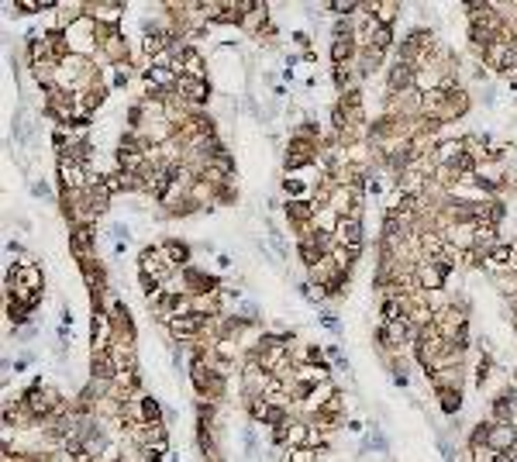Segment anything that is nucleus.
Masks as SVG:
<instances>
[{
	"mask_svg": "<svg viewBox=\"0 0 517 462\" xmlns=\"http://www.w3.org/2000/svg\"><path fill=\"white\" fill-rule=\"evenodd\" d=\"M486 445H490L493 452H500V456H511L517 449V424L514 421H507V424H497V421H493Z\"/></svg>",
	"mask_w": 517,
	"mask_h": 462,
	"instance_id": "nucleus-5",
	"label": "nucleus"
},
{
	"mask_svg": "<svg viewBox=\"0 0 517 462\" xmlns=\"http://www.w3.org/2000/svg\"><path fill=\"white\" fill-rule=\"evenodd\" d=\"M93 245H97V231H93L90 221H80V224L69 228V249L76 255V262H80V259H90V255H93Z\"/></svg>",
	"mask_w": 517,
	"mask_h": 462,
	"instance_id": "nucleus-4",
	"label": "nucleus"
},
{
	"mask_svg": "<svg viewBox=\"0 0 517 462\" xmlns=\"http://www.w3.org/2000/svg\"><path fill=\"white\" fill-rule=\"evenodd\" d=\"M507 83H511V86L517 90V69H511V73H507Z\"/></svg>",
	"mask_w": 517,
	"mask_h": 462,
	"instance_id": "nucleus-28",
	"label": "nucleus"
},
{
	"mask_svg": "<svg viewBox=\"0 0 517 462\" xmlns=\"http://www.w3.org/2000/svg\"><path fill=\"white\" fill-rule=\"evenodd\" d=\"M335 242H338V245H352V249H362V242H365L362 217H342V221H338V231H335Z\"/></svg>",
	"mask_w": 517,
	"mask_h": 462,
	"instance_id": "nucleus-9",
	"label": "nucleus"
},
{
	"mask_svg": "<svg viewBox=\"0 0 517 462\" xmlns=\"http://www.w3.org/2000/svg\"><path fill=\"white\" fill-rule=\"evenodd\" d=\"M414 86H417V69H414L410 62L394 59V66H390V73H387V90H390V97L414 93Z\"/></svg>",
	"mask_w": 517,
	"mask_h": 462,
	"instance_id": "nucleus-2",
	"label": "nucleus"
},
{
	"mask_svg": "<svg viewBox=\"0 0 517 462\" xmlns=\"http://www.w3.org/2000/svg\"><path fill=\"white\" fill-rule=\"evenodd\" d=\"M214 462H217V459H214Z\"/></svg>",
	"mask_w": 517,
	"mask_h": 462,
	"instance_id": "nucleus-29",
	"label": "nucleus"
},
{
	"mask_svg": "<svg viewBox=\"0 0 517 462\" xmlns=\"http://www.w3.org/2000/svg\"><path fill=\"white\" fill-rule=\"evenodd\" d=\"M493 421L497 424H507V421H514L517 418V407H514V400H511V393H500L497 400H493Z\"/></svg>",
	"mask_w": 517,
	"mask_h": 462,
	"instance_id": "nucleus-16",
	"label": "nucleus"
},
{
	"mask_svg": "<svg viewBox=\"0 0 517 462\" xmlns=\"http://www.w3.org/2000/svg\"><path fill=\"white\" fill-rule=\"evenodd\" d=\"M356 66H358V73H362V80H365L369 73H376V69L383 66V52H380V48H358Z\"/></svg>",
	"mask_w": 517,
	"mask_h": 462,
	"instance_id": "nucleus-13",
	"label": "nucleus"
},
{
	"mask_svg": "<svg viewBox=\"0 0 517 462\" xmlns=\"http://www.w3.org/2000/svg\"><path fill=\"white\" fill-rule=\"evenodd\" d=\"M210 321L214 318H200V314H180V318H173L166 328H169V335L180 338V341H200L203 332L210 328Z\"/></svg>",
	"mask_w": 517,
	"mask_h": 462,
	"instance_id": "nucleus-1",
	"label": "nucleus"
},
{
	"mask_svg": "<svg viewBox=\"0 0 517 462\" xmlns=\"http://www.w3.org/2000/svg\"><path fill=\"white\" fill-rule=\"evenodd\" d=\"M300 294L307 297V300H324L328 287H321V283H300Z\"/></svg>",
	"mask_w": 517,
	"mask_h": 462,
	"instance_id": "nucleus-24",
	"label": "nucleus"
},
{
	"mask_svg": "<svg viewBox=\"0 0 517 462\" xmlns=\"http://www.w3.org/2000/svg\"><path fill=\"white\" fill-rule=\"evenodd\" d=\"M490 369H493V359H490V355H479V362H476V383H479V386L486 383Z\"/></svg>",
	"mask_w": 517,
	"mask_h": 462,
	"instance_id": "nucleus-25",
	"label": "nucleus"
},
{
	"mask_svg": "<svg viewBox=\"0 0 517 462\" xmlns=\"http://www.w3.org/2000/svg\"><path fill=\"white\" fill-rule=\"evenodd\" d=\"M469 456H473V462H500L504 456L500 452H493L490 445H476V449H469Z\"/></svg>",
	"mask_w": 517,
	"mask_h": 462,
	"instance_id": "nucleus-23",
	"label": "nucleus"
},
{
	"mask_svg": "<svg viewBox=\"0 0 517 462\" xmlns=\"http://www.w3.org/2000/svg\"><path fill=\"white\" fill-rule=\"evenodd\" d=\"M210 352L217 355V362H235L241 355V345L239 341H231V338H217L214 345H210Z\"/></svg>",
	"mask_w": 517,
	"mask_h": 462,
	"instance_id": "nucleus-17",
	"label": "nucleus"
},
{
	"mask_svg": "<svg viewBox=\"0 0 517 462\" xmlns=\"http://www.w3.org/2000/svg\"><path fill=\"white\" fill-rule=\"evenodd\" d=\"M414 273H417V287H421L424 294H438V290L445 287V276H448L452 269L441 266V262H417Z\"/></svg>",
	"mask_w": 517,
	"mask_h": 462,
	"instance_id": "nucleus-3",
	"label": "nucleus"
},
{
	"mask_svg": "<svg viewBox=\"0 0 517 462\" xmlns=\"http://www.w3.org/2000/svg\"><path fill=\"white\" fill-rule=\"evenodd\" d=\"M369 11H372V18H376L383 28H394V21L400 18V4H390V0H383V4H369Z\"/></svg>",
	"mask_w": 517,
	"mask_h": 462,
	"instance_id": "nucleus-15",
	"label": "nucleus"
},
{
	"mask_svg": "<svg viewBox=\"0 0 517 462\" xmlns=\"http://www.w3.org/2000/svg\"><path fill=\"white\" fill-rule=\"evenodd\" d=\"M369 449H376V452H383V449H387V442H383V435H369Z\"/></svg>",
	"mask_w": 517,
	"mask_h": 462,
	"instance_id": "nucleus-26",
	"label": "nucleus"
},
{
	"mask_svg": "<svg viewBox=\"0 0 517 462\" xmlns=\"http://www.w3.org/2000/svg\"><path fill=\"white\" fill-rule=\"evenodd\" d=\"M314 214H318V204H314V201H286V217H290L297 228L314 224Z\"/></svg>",
	"mask_w": 517,
	"mask_h": 462,
	"instance_id": "nucleus-11",
	"label": "nucleus"
},
{
	"mask_svg": "<svg viewBox=\"0 0 517 462\" xmlns=\"http://www.w3.org/2000/svg\"><path fill=\"white\" fill-rule=\"evenodd\" d=\"M493 245H500V242H497V224H476V228H473V249L490 252Z\"/></svg>",
	"mask_w": 517,
	"mask_h": 462,
	"instance_id": "nucleus-14",
	"label": "nucleus"
},
{
	"mask_svg": "<svg viewBox=\"0 0 517 462\" xmlns=\"http://www.w3.org/2000/svg\"><path fill=\"white\" fill-rule=\"evenodd\" d=\"M131 80V66L128 62H114V66H107V73H104V83L107 86H128Z\"/></svg>",
	"mask_w": 517,
	"mask_h": 462,
	"instance_id": "nucleus-19",
	"label": "nucleus"
},
{
	"mask_svg": "<svg viewBox=\"0 0 517 462\" xmlns=\"http://www.w3.org/2000/svg\"><path fill=\"white\" fill-rule=\"evenodd\" d=\"M176 73L180 76H194V80H207V62L194 45H183L180 48V62H176Z\"/></svg>",
	"mask_w": 517,
	"mask_h": 462,
	"instance_id": "nucleus-8",
	"label": "nucleus"
},
{
	"mask_svg": "<svg viewBox=\"0 0 517 462\" xmlns=\"http://www.w3.org/2000/svg\"><path fill=\"white\" fill-rule=\"evenodd\" d=\"M32 190H35V193H39L41 201H52V190H48V186H45V183H35V186H32Z\"/></svg>",
	"mask_w": 517,
	"mask_h": 462,
	"instance_id": "nucleus-27",
	"label": "nucleus"
},
{
	"mask_svg": "<svg viewBox=\"0 0 517 462\" xmlns=\"http://www.w3.org/2000/svg\"><path fill=\"white\" fill-rule=\"evenodd\" d=\"M314 449H283V462H314Z\"/></svg>",
	"mask_w": 517,
	"mask_h": 462,
	"instance_id": "nucleus-22",
	"label": "nucleus"
},
{
	"mask_svg": "<svg viewBox=\"0 0 517 462\" xmlns=\"http://www.w3.org/2000/svg\"><path fill=\"white\" fill-rule=\"evenodd\" d=\"M159 252H162V259L176 269V266H183L187 269V262H190V245L187 242H180V238H166L159 245Z\"/></svg>",
	"mask_w": 517,
	"mask_h": 462,
	"instance_id": "nucleus-12",
	"label": "nucleus"
},
{
	"mask_svg": "<svg viewBox=\"0 0 517 462\" xmlns=\"http://www.w3.org/2000/svg\"><path fill=\"white\" fill-rule=\"evenodd\" d=\"M173 93L183 97L190 107H200V104L210 100V83H207V80H194V76H180V83H176Z\"/></svg>",
	"mask_w": 517,
	"mask_h": 462,
	"instance_id": "nucleus-6",
	"label": "nucleus"
},
{
	"mask_svg": "<svg viewBox=\"0 0 517 462\" xmlns=\"http://www.w3.org/2000/svg\"><path fill=\"white\" fill-rule=\"evenodd\" d=\"M266 18H269V7H266V4H255V7L245 14L241 28H245V32H266Z\"/></svg>",
	"mask_w": 517,
	"mask_h": 462,
	"instance_id": "nucleus-18",
	"label": "nucleus"
},
{
	"mask_svg": "<svg viewBox=\"0 0 517 462\" xmlns=\"http://www.w3.org/2000/svg\"><path fill=\"white\" fill-rule=\"evenodd\" d=\"M52 18H55V28L69 32V28L80 21V18H86V4H55Z\"/></svg>",
	"mask_w": 517,
	"mask_h": 462,
	"instance_id": "nucleus-10",
	"label": "nucleus"
},
{
	"mask_svg": "<svg viewBox=\"0 0 517 462\" xmlns=\"http://www.w3.org/2000/svg\"><path fill=\"white\" fill-rule=\"evenodd\" d=\"M86 14H90L100 28H121L124 4H118V0H107V4H86Z\"/></svg>",
	"mask_w": 517,
	"mask_h": 462,
	"instance_id": "nucleus-7",
	"label": "nucleus"
},
{
	"mask_svg": "<svg viewBox=\"0 0 517 462\" xmlns=\"http://www.w3.org/2000/svg\"><path fill=\"white\" fill-rule=\"evenodd\" d=\"M138 411H142V424H159L162 421V407L145 393L138 397Z\"/></svg>",
	"mask_w": 517,
	"mask_h": 462,
	"instance_id": "nucleus-20",
	"label": "nucleus"
},
{
	"mask_svg": "<svg viewBox=\"0 0 517 462\" xmlns=\"http://www.w3.org/2000/svg\"><path fill=\"white\" fill-rule=\"evenodd\" d=\"M438 400H441V411L445 414H459V407H462V393L459 390H435Z\"/></svg>",
	"mask_w": 517,
	"mask_h": 462,
	"instance_id": "nucleus-21",
	"label": "nucleus"
}]
</instances>
